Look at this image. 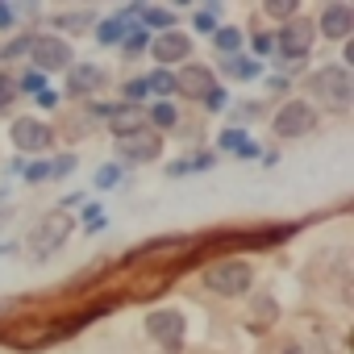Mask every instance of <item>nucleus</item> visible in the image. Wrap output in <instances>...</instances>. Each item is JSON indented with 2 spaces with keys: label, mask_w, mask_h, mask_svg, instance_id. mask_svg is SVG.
I'll use <instances>...</instances> for the list:
<instances>
[{
  "label": "nucleus",
  "mask_w": 354,
  "mask_h": 354,
  "mask_svg": "<svg viewBox=\"0 0 354 354\" xmlns=\"http://www.w3.org/2000/svg\"><path fill=\"white\" fill-rule=\"evenodd\" d=\"M9 21H13V17H9V9H0V26H9Z\"/></svg>",
  "instance_id": "obj_31"
},
{
  "label": "nucleus",
  "mask_w": 354,
  "mask_h": 354,
  "mask_svg": "<svg viewBox=\"0 0 354 354\" xmlns=\"http://www.w3.org/2000/svg\"><path fill=\"white\" fill-rule=\"evenodd\" d=\"M350 30H354V9H350V5H329V9L321 13V38L346 42Z\"/></svg>",
  "instance_id": "obj_12"
},
{
  "label": "nucleus",
  "mask_w": 354,
  "mask_h": 354,
  "mask_svg": "<svg viewBox=\"0 0 354 354\" xmlns=\"http://www.w3.org/2000/svg\"><path fill=\"white\" fill-rule=\"evenodd\" d=\"M317 129V109L308 100H288L279 113H275V133L279 138H304Z\"/></svg>",
  "instance_id": "obj_3"
},
{
  "label": "nucleus",
  "mask_w": 354,
  "mask_h": 354,
  "mask_svg": "<svg viewBox=\"0 0 354 354\" xmlns=\"http://www.w3.org/2000/svg\"><path fill=\"white\" fill-rule=\"evenodd\" d=\"M92 26V13H59L55 17V30H88Z\"/></svg>",
  "instance_id": "obj_16"
},
{
  "label": "nucleus",
  "mask_w": 354,
  "mask_h": 354,
  "mask_svg": "<svg viewBox=\"0 0 354 354\" xmlns=\"http://www.w3.org/2000/svg\"><path fill=\"white\" fill-rule=\"evenodd\" d=\"M30 59H34V67H38L42 75H50V71H67V67H71V46H67L63 38H55V34H42V38H34Z\"/></svg>",
  "instance_id": "obj_6"
},
{
  "label": "nucleus",
  "mask_w": 354,
  "mask_h": 354,
  "mask_svg": "<svg viewBox=\"0 0 354 354\" xmlns=\"http://www.w3.org/2000/svg\"><path fill=\"white\" fill-rule=\"evenodd\" d=\"M13 142H17V150H50L55 129L38 117H21V121H13Z\"/></svg>",
  "instance_id": "obj_9"
},
{
  "label": "nucleus",
  "mask_w": 354,
  "mask_h": 354,
  "mask_svg": "<svg viewBox=\"0 0 354 354\" xmlns=\"http://www.w3.org/2000/svg\"><path fill=\"white\" fill-rule=\"evenodd\" d=\"M175 92H184L188 100H209V96L217 92V80H213L209 67L192 63V67H184L180 75H175Z\"/></svg>",
  "instance_id": "obj_11"
},
{
  "label": "nucleus",
  "mask_w": 354,
  "mask_h": 354,
  "mask_svg": "<svg viewBox=\"0 0 354 354\" xmlns=\"http://www.w3.org/2000/svg\"><path fill=\"white\" fill-rule=\"evenodd\" d=\"M271 46H275V42H271L267 34H254V50H259V55H263V50H271Z\"/></svg>",
  "instance_id": "obj_27"
},
{
  "label": "nucleus",
  "mask_w": 354,
  "mask_h": 354,
  "mask_svg": "<svg viewBox=\"0 0 354 354\" xmlns=\"http://www.w3.org/2000/svg\"><path fill=\"white\" fill-rule=\"evenodd\" d=\"M213 46H217V50H225V55H234V50L242 46V34L225 26V30H217V34H213Z\"/></svg>",
  "instance_id": "obj_17"
},
{
  "label": "nucleus",
  "mask_w": 354,
  "mask_h": 354,
  "mask_svg": "<svg viewBox=\"0 0 354 354\" xmlns=\"http://www.w3.org/2000/svg\"><path fill=\"white\" fill-rule=\"evenodd\" d=\"M117 175H121L117 167H104V171L96 175V184H100V188H113V184H117Z\"/></svg>",
  "instance_id": "obj_26"
},
{
  "label": "nucleus",
  "mask_w": 354,
  "mask_h": 354,
  "mask_svg": "<svg viewBox=\"0 0 354 354\" xmlns=\"http://www.w3.org/2000/svg\"><path fill=\"white\" fill-rule=\"evenodd\" d=\"M146 121H154V125H175V109H171V104H154V109L146 113Z\"/></svg>",
  "instance_id": "obj_22"
},
{
  "label": "nucleus",
  "mask_w": 354,
  "mask_h": 354,
  "mask_svg": "<svg viewBox=\"0 0 354 354\" xmlns=\"http://www.w3.org/2000/svg\"><path fill=\"white\" fill-rule=\"evenodd\" d=\"M71 171H75V154H59L55 162H46V180H63Z\"/></svg>",
  "instance_id": "obj_19"
},
{
  "label": "nucleus",
  "mask_w": 354,
  "mask_h": 354,
  "mask_svg": "<svg viewBox=\"0 0 354 354\" xmlns=\"http://www.w3.org/2000/svg\"><path fill=\"white\" fill-rule=\"evenodd\" d=\"M13 100H17V80L0 71V113H5V109H9Z\"/></svg>",
  "instance_id": "obj_20"
},
{
  "label": "nucleus",
  "mask_w": 354,
  "mask_h": 354,
  "mask_svg": "<svg viewBox=\"0 0 354 354\" xmlns=\"http://www.w3.org/2000/svg\"><path fill=\"white\" fill-rule=\"evenodd\" d=\"M150 55H154V63H162V67L184 63V59L192 55V38H188V34H180V30L154 34V38H150Z\"/></svg>",
  "instance_id": "obj_8"
},
{
  "label": "nucleus",
  "mask_w": 354,
  "mask_h": 354,
  "mask_svg": "<svg viewBox=\"0 0 354 354\" xmlns=\"http://www.w3.org/2000/svg\"><path fill=\"white\" fill-rule=\"evenodd\" d=\"M313 92L329 104V109H350V96H354V84H350V67H342V63H333V67H321L317 75H313Z\"/></svg>",
  "instance_id": "obj_1"
},
{
  "label": "nucleus",
  "mask_w": 354,
  "mask_h": 354,
  "mask_svg": "<svg viewBox=\"0 0 354 354\" xmlns=\"http://www.w3.org/2000/svg\"><path fill=\"white\" fill-rule=\"evenodd\" d=\"M104 84V71L96 67V63H84V67H67V88L75 92V96H84V92H96Z\"/></svg>",
  "instance_id": "obj_14"
},
{
  "label": "nucleus",
  "mask_w": 354,
  "mask_h": 354,
  "mask_svg": "<svg viewBox=\"0 0 354 354\" xmlns=\"http://www.w3.org/2000/svg\"><path fill=\"white\" fill-rule=\"evenodd\" d=\"M313 38H317V26L304 21V17H292V21L279 30V38H271V42H275V50H279L283 59H304L308 46H313Z\"/></svg>",
  "instance_id": "obj_7"
},
{
  "label": "nucleus",
  "mask_w": 354,
  "mask_h": 354,
  "mask_svg": "<svg viewBox=\"0 0 354 354\" xmlns=\"http://www.w3.org/2000/svg\"><path fill=\"white\" fill-rule=\"evenodd\" d=\"M121 34H125V26H121V21H104V26H100V34H96V38H100V42H109V46H113V42H121Z\"/></svg>",
  "instance_id": "obj_24"
},
{
  "label": "nucleus",
  "mask_w": 354,
  "mask_h": 354,
  "mask_svg": "<svg viewBox=\"0 0 354 354\" xmlns=\"http://www.w3.org/2000/svg\"><path fill=\"white\" fill-rule=\"evenodd\" d=\"M221 71H225V75H230V80H254V75H259V71H263V67H259V63H254V59H242V55H230V59H225V67H221Z\"/></svg>",
  "instance_id": "obj_15"
},
{
  "label": "nucleus",
  "mask_w": 354,
  "mask_h": 354,
  "mask_svg": "<svg viewBox=\"0 0 354 354\" xmlns=\"http://www.w3.org/2000/svg\"><path fill=\"white\" fill-rule=\"evenodd\" d=\"M162 150V138L154 129H142V133H129V138H117V154L129 158V162H154Z\"/></svg>",
  "instance_id": "obj_10"
},
{
  "label": "nucleus",
  "mask_w": 354,
  "mask_h": 354,
  "mask_svg": "<svg viewBox=\"0 0 354 354\" xmlns=\"http://www.w3.org/2000/svg\"><path fill=\"white\" fill-rule=\"evenodd\" d=\"M30 46H34V38H13L5 46V59H21V55H30Z\"/></svg>",
  "instance_id": "obj_25"
},
{
  "label": "nucleus",
  "mask_w": 354,
  "mask_h": 354,
  "mask_svg": "<svg viewBox=\"0 0 354 354\" xmlns=\"http://www.w3.org/2000/svg\"><path fill=\"white\" fill-rule=\"evenodd\" d=\"M275 354H304V350H300V346H296V342H288V346H279V350H275Z\"/></svg>",
  "instance_id": "obj_30"
},
{
  "label": "nucleus",
  "mask_w": 354,
  "mask_h": 354,
  "mask_svg": "<svg viewBox=\"0 0 354 354\" xmlns=\"http://www.w3.org/2000/svg\"><path fill=\"white\" fill-rule=\"evenodd\" d=\"M267 13L279 17V21H292L296 17V0H267Z\"/></svg>",
  "instance_id": "obj_21"
},
{
  "label": "nucleus",
  "mask_w": 354,
  "mask_h": 354,
  "mask_svg": "<svg viewBox=\"0 0 354 354\" xmlns=\"http://www.w3.org/2000/svg\"><path fill=\"white\" fill-rule=\"evenodd\" d=\"M109 129H113L117 138H129V133H142V129H150V121H146V109H138V104L113 109V113H109Z\"/></svg>",
  "instance_id": "obj_13"
},
{
  "label": "nucleus",
  "mask_w": 354,
  "mask_h": 354,
  "mask_svg": "<svg viewBox=\"0 0 354 354\" xmlns=\"http://www.w3.org/2000/svg\"><path fill=\"white\" fill-rule=\"evenodd\" d=\"M38 104L42 109H55V92H38Z\"/></svg>",
  "instance_id": "obj_29"
},
{
  "label": "nucleus",
  "mask_w": 354,
  "mask_h": 354,
  "mask_svg": "<svg viewBox=\"0 0 354 354\" xmlns=\"http://www.w3.org/2000/svg\"><path fill=\"white\" fill-rule=\"evenodd\" d=\"M146 84V92H158V96H171L175 92V75H167V71H154L150 80H142Z\"/></svg>",
  "instance_id": "obj_18"
},
{
  "label": "nucleus",
  "mask_w": 354,
  "mask_h": 354,
  "mask_svg": "<svg viewBox=\"0 0 354 354\" xmlns=\"http://www.w3.org/2000/svg\"><path fill=\"white\" fill-rule=\"evenodd\" d=\"M146 333L162 346V350H180L184 346V313L175 308H154L146 317Z\"/></svg>",
  "instance_id": "obj_5"
},
{
  "label": "nucleus",
  "mask_w": 354,
  "mask_h": 354,
  "mask_svg": "<svg viewBox=\"0 0 354 354\" xmlns=\"http://www.w3.org/2000/svg\"><path fill=\"white\" fill-rule=\"evenodd\" d=\"M38 84H42V75H26V80H21V84H17V92H21V88H26V92H30V88H38Z\"/></svg>",
  "instance_id": "obj_28"
},
{
  "label": "nucleus",
  "mask_w": 354,
  "mask_h": 354,
  "mask_svg": "<svg viewBox=\"0 0 354 354\" xmlns=\"http://www.w3.org/2000/svg\"><path fill=\"white\" fill-rule=\"evenodd\" d=\"M67 234H71V213H67V209L42 217L38 230L30 234V254H34V259H50V254L67 242Z\"/></svg>",
  "instance_id": "obj_2"
},
{
  "label": "nucleus",
  "mask_w": 354,
  "mask_h": 354,
  "mask_svg": "<svg viewBox=\"0 0 354 354\" xmlns=\"http://www.w3.org/2000/svg\"><path fill=\"white\" fill-rule=\"evenodd\" d=\"M250 267L246 263H217V267H209L205 271V283L213 288V292H221V296H242V292H250Z\"/></svg>",
  "instance_id": "obj_4"
},
{
  "label": "nucleus",
  "mask_w": 354,
  "mask_h": 354,
  "mask_svg": "<svg viewBox=\"0 0 354 354\" xmlns=\"http://www.w3.org/2000/svg\"><path fill=\"white\" fill-rule=\"evenodd\" d=\"M142 17H146V26H162V30H171V13L167 9H142Z\"/></svg>",
  "instance_id": "obj_23"
}]
</instances>
